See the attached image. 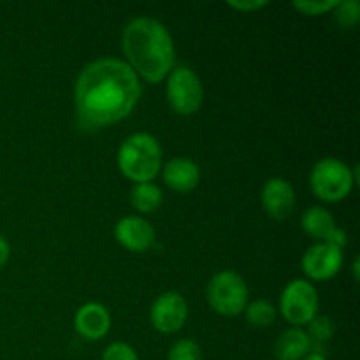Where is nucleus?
<instances>
[{
    "label": "nucleus",
    "instance_id": "nucleus-10",
    "mask_svg": "<svg viewBox=\"0 0 360 360\" xmlns=\"http://www.w3.org/2000/svg\"><path fill=\"white\" fill-rule=\"evenodd\" d=\"M260 200L271 218L285 220L290 217L295 207V190L287 179L271 178L264 183Z\"/></svg>",
    "mask_w": 360,
    "mask_h": 360
},
{
    "label": "nucleus",
    "instance_id": "nucleus-22",
    "mask_svg": "<svg viewBox=\"0 0 360 360\" xmlns=\"http://www.w3.org/2000/svg\"><path fill=\"white\" fill-rule=\"evenodd\" d=\"M102 360H139V355L130 345L116 341L111 343L102 354Z\"/></svg>",
    "mask_w": 360,
    "mask_h": 360
},
{
    "label": "nucleus",
    "instance_id": "nucleus-16",
    "mask_svg": "<svg viewBox=\"0 0 360 360\" xmlns=\"http://www.w3.org/2000/svg\"><path fill=\"white\" fill-rule=\"evenodd\" d=\"M164 200L160 186L155 183H136L130 190V202L141 213H151L157 210Z\"/></svg>",
    "mask_w": 360,
    "mask_h": 360
},
{
    "label": "nucleus",
    "instance_id": "nucleus-13",
    "mask_svg": "<svg viewBox=\"0 0 360 360\" xmlns=\"http://www.w3.org/2000/svg\"><path fill=\"white\" fill-rule=\"evenodd\" d=\"M200 181V169L193 160L185 157L171 158L164 165V183L176 192H190Z\"/></svg>",
    "mask_w": 360,
    "mask_h": 360
},
{
    "label": "nucleus",
    "instance_id": "nucleus-21",
    "mask_svg": "<svg viewBox=\"0 0 360 360\" xmlns=\"http://www.w3.org/2000/svg\"><path fill=\"white\" fill-rule=\"evenodd\" d=\"M340 0H295L294 7L306 16H320L334 11Z\"/></svg>",
    "mask_w": 360,
    "mask_h": 360
},
{
    "label": "nucleus",
    "instance_id": "nucleus-5",
    "mask_svg": "<svg viewBox=\"0 0 360 360\" xmlns=\"http://www.w3.org/2000/svg\"><path fill=\"white\" fill-rule=\"evenodd\" d=\"M206 297L211 308L224 316H236L248 306V285L234 271H220L210 280Z\"/></svg>",
    "mask_w": 360,
    "mask_h": 360
},
{
    "label": "nucleus",
    "instance_id": "nucleus-25",
    "mask_svg": "<svg viewBox=\"0 0 360 360\" xmlns=\"http://www.w3.org/2000/svg\"><path fill=\"white\" fill-rule=\"evenodd\" d=\"M11 255V246L7 243V239L4 236H0V267L6 266V262L9 260Z\"/></svg>",
    "mask_w": 360,
    "mask_h": 360
},
{
    "label": "nucleus",
    "instance_id": "nucleus-3",
    "mask_svg": "<svg viewBox=\"0 0 360 360\" xmlns=\"http://www.w3.org/2000/svg\"><path fill=\"white\" fill-rule=\"evenodd\" d=\"M118 169L134 183H150L162 169V146L155 136L136 132L118 150Z\"/></svg>",
    "mask_w": 360,
    "mask_h": 360
},
{
    "label": "nucleus",
    "instance_id": "nucleus-7",
    "mask_svg": "<svg viewBox=\"0 0 360 360\" xmlns=\"http://www.w3.org/2000/svg\"><path fill=\"white\" fill-rule=\"evenodd\" d=\"M319 292L309 281L294 280L280 295V311L287 322L301 327L319 315Z\"/></svg>",
    "mask_w": 360,
    "mask_h": 360
},
{
    "label": "nucleus",
    "instance_id": "nucleus-6",
    "mask_svg": "<svg viewBox=\"0 0 360 360\" xmlns=\"http://www.w3.org/2000/svg\"><path fill=\"white\" fill-rule=\"evenodd\" d=\"M167 101L178 115L190 116L197 112L204 101V86L192 69L178 65L169 72Z\"/></svg>",
    "mask_w": 360,
    "mask_h": 360
},
{
    "label": "nucleus",
    "instance_id": "nucleus-14",
    "mask_svg": "<svg viewBox=\"0 0 360 360\" xmlns=\"http://www.w3.org/2000/svg\"><path fill=\"white\" fill-rule=\"evenodd\" d=\"M311 350V340L301 327H290L283 330L274 345V355L278 360H302Z\"/></svg>",
    "mask_w": 360,
    "mask_h": 360
},
{
    "label": "nucleus",
    "instance_id": "nucleus-1",
    "mask_svg": "<svg viewBox=\"0 0 360 360\" xmlns=\"http://www.w3.org/2000/svg\"><path fill=\"white\" fill-rule=\"evenodd\" d=\"M143 88L127 62L112 56L94 60L74 84V109L83 129L101 130L122 122L134 111Z\"/></svg>",
    "mask_w": 360,
    "mask_h": 360
},
{
    "label": "nucleus",
    "instance_id": "nucleus-12",
    "mask_svg": "<svg viewBox=\"0 0 360 360\" xmlns=\"http://www.w3.org/2000/svg\"><path fill=\"white\" fill-rule=\"evenodd\" d=\"M115 238L130 252H144L155 243V229L141 217H125L115 227Z\"/></svg>",
    "mask_w": 360,
    "mask_h": 360
},
{
    "label": "nucleus",
    "instance_id": "nucleus-20",
    "mask_svg": "<svg viewBox=\"0 0 360 360\" xmlns=\"http://www.w3.org/2000/svg\"><path fill=\"white\" fill-rule=\"evenodd\" d=\"M167 360H202V350L193 340H179L169 350Z\"/></svg>",
    "mask_w": 360,
    "mask_h": 360
},
{
    "label": "nucleus",
    "instance_id": "nucleus-9",
    "mask_svg": "<svg viewBox=\"0 0 360 360\" xmlns=\"http://www.w3.org/2000/svg\"><path fill=\"white\" fill-rule=\"evenodd\" d=\"M302 271L306 276L315 281H327L336 276L343 266V250L329 245V243H316L309 246L301 260Z\"/></svg>",
    "mask_w": 360,
    "mask_h": 360
},
{
    "label": "nucleus",
    "instance_id": "nucleus-23",
    "mask_svg": "<svg viewBox=\"0 0 360 360\" xmlns=\"http://www.w3.org/2000/svg\"><path fill=\"white\" fill-rule=\"evenodd\" d=\"M267 0H229V6L234 7V9H239V11H248V13H252V11H257V9H262V7L267 6Z\"/></svg>",
    "mask_w": 360,
    "mask_h": 360
},
{
    "label": "nucleus",
    "instance_id": "nucleus-26",
    "mask_svg": "<svg viewBox=\"0 0 360 360\" xmlns=\"http://www.w3.org/2000/svg\"><path fill=\"white\" fill-rule=\"evenodd\" d=\"M302 360H327V357L322 354V352H309V354Z\"/></svg>",
    "mask_w": 360,
    "mask_h": 360
},
{
    "label": "nucleus",
    "instance_id": "nucleus-17",
    "mask_svg": "<svg viewBox=\"0 0 360 360\" xmlns=\"http://www.w3.org/2000/svg\"><path fill=\"white\" fill-rule=\"evenodd\" d=\"M246 322L253 327H269L276 319V308L273 302L266 301V299H259V301L250 302L245 308Z\"/></svg>",
    "mask_w": 360,
    "mask_h": 360
},
{
    "label": "nucleus",
    "instance_id": "nucleus-19",
    "mask_svg": "<svg viewBox=\"0 0 360 360\" xmlns=\"http://www.w3.org/2000/svg\"><path fill=\"white\" fill-rule=\"evenodd\" d=\"M334 14L341 27H355L360 20V4L357 0H340L338 6L334 7Z\"/></svg>",
    "mask_w": 360,
    "mask_h": 360
},
{
    "label": "nucleus",
    "instance_id": "nucleus-18",
    "mask_svg": "<svg viewBox=\"0 0 360 360\" xmlns=\"http://www.w3.org/2000/svg\"><path fill=\"white\" fill-rule=\"evenodd\" d=\"M308 326V336L311 343H326L334 336V322L329 316L316 315Z\"/></svg>",
    "mask_w": 360,
    "mask_h": 360
},
{
    "label": "nucleus",
    "instance_id": "nucleus-8",
    "mask_svg": "<svg viewBox=\"0 0 360 360\" xmlns=\"http://www.w3.org/2000/svg\"><path fill=\"white\" fill-rule=\"evenodd\" d=\"M188 319V304L178 292H164L155 299L150 309L151 326L164 334H172L181 329Z\"/></svg>",
    "mask_w": 360,
    "mask_h": 360
},
{
    "label": "nucleus",
    "instance_id": "nucleus-27",
    "mask_svg": "<svg viewBox=\"0 0 360 360\" xmlns=\"http://www.w3.org/2000/svg\"><path fill=\"white\" fill-rule=\"evenodd\" d=\"M359 266H360V259L355 257L354 264H352V271H354V280H359Z\"/></svg>",
    "mask_w": 360,
    "mask_h": 360
},
{
    "label": "nucleus",
    "instance_id": "nucleus-11",
    "mask_svg": "<svg viewBox=\"0 0 360 360\" xmlns=\"http://www.w3.org/2000/svg\"><path fill=\"white\" fill-rule=\"evenodd\" d=\"M74 329L84 340H102L111 329V315L101 302H86L74 315Z\"/></svg>",
    "mask_w": 360,
    "mask_h": 360
},
{
    "label": "nucleus",
    "instance_id": "nucleus-2",
    "mask_svg": "<svg viewBox=\"0 0 360 360\" xmlns=\"http://www.w3.org/2000/svg\"><path fill=\"white\" fill-rule=\"evenodd\" d=\"M130 69L148 83H160L174 69L176 49L167 27L150 16L134 18L122 34Z\"/></svg>",
    "mask_w": 360,
    "mask_h": 360
},
{
    "label": "nucleus",
    "instance_id": "nucleus-4",
    "mask_svg": "<svg viewBox=\"0 0 360 360\" xmlns=\"http://www.w3.org/2000/svg\"><path fill=\"white\" fill-rule=\"evenodd\" d=\"M313 193L326 202H340L350 195L355 185L354 171L347 162L326 157L316 162L309 174Z\"/></svg>",
    "mask_w": 360,
    "mask_h": 360
},
{
    "label": "nucleus",
    "instance_id": "nucleus-15",
    "mask_svg": "<svg viewBox=\"0 0 360 360\" xmlns=\"http://www.w3.org/2000/svg\"><path fill=\"white\" fill-rule=\"evenodd\" d=\"M302 231L306 234H309L311 238L316 239H323L326 241L327 236L338 227L336 220H334L333 214L326 210V207H320V206H313L309 210L304 211L302 214Z\"/></svg>",
    "mask_w": 360,
    "mask_h": 360
},
{
    "label": "nucleus",
    "instance_id": "nucleus-24",
    "mask_svg": "<svg viewBox=\"0 0 360 360\" xmlns=\"http://www.w3.org/2000/svg\"><path fill=\"white\" fill-rule=\"evenodd\" d=\"M323 243H329V245H333V246H336V248L343 250L345 246H347V243H348V236H347V232L343 231V229L336 227L333 232H330L329 236H327L326 241H323Z\"/></svg>",
    "mask_w": 360,
    "mask_h": 360
}]
</instances>
